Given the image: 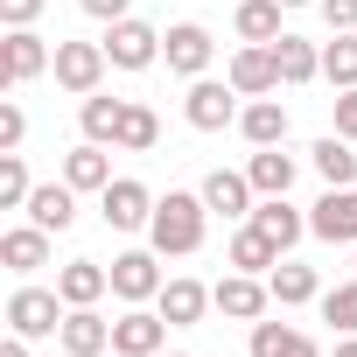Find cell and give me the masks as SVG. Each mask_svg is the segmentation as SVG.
<instances>
[{
    "mask_svg": "<svg viewBox=\"0 0 357 357\" xmlns=\"http://www.w3.org/2000/svg\"><path fill=\"white\" fill-rule=\"evenodd\" d=\"M204 218H211V204L204 197H183V190H168L161 204H154V218H147V238H154V252H197L204 245Z\"/></svg>",
    "mask_w": 357,
    "mask_h": 357,
    "instance_id": "1",
    "label": "cell"
},
{
    "mask_svg": "<svg viewBox=\"0 0 357 357\" xmlns=\"http://www.w3.org/2000/svg\"><path fill=\"white\" fill-rule=\"evenodd\" d=\"M63 308H70V301H63L56 287H15V294H8V329H15V336H56V329H63Z\"/></svg>",
    "mask_w": 357,
    "mask_h": 357,
    "instance_id": "2",
    "label": "cell"
},
{
    "mask_svg": "<svg viewBox=\"0 0 357 357\" xmlns=\"http://www.w3.org/2000/svg\"><path fill=\"white\" fill-rule=\"evenodd\" d=\"M183 112H190L197 133H225V126L238 119V84H231V77H225V84H218V77H197L190 98H183Z\"/></svg>",
    "mask_w": 357,
    "mask_h": 357,
    "instance_id": "3",
    "label": "cell"
},
{
    "mask_svg": "<svg viewBox=\"0 0 357 357\" xmlns=\"http://www.w3.org/2000/svg\"><path fill=\"white\" fill-rule=\"evenodd\" d=\"M105 63H112V56H105V43H56V63H50V70H56V84H63V91L91 98V91H98V77H105Z\"/></svg>",
    "mask_w": 357,
    "mask_h": 357,
    "instance_id": "4",
    "label": "cell"
},
{
    "mask_svg": "<svg viewBox=\"0 0 357 357\" xmlns=\"http://www.w3.org/2000/svg\"><path fill=\"white\" fill-rule=\"evenodd\" d=\"M112 350H119V357H161V350H168V315H161V308L147 315V308L133 301V308L112 322Z\"/></svg>",
    "mask_w": 357,
    "mask_h": 357,
    "instance_id": "5",
    "label": "cell"
},
{
    "mask_svg": "<svg viewBox=\"0 0 357 357\" xmlns=\"http://www.w3.org/2000/svg\"><path fill=\"white\" fill-rule=\"evenodd\" d=\"M98 211H105L112 231H140L154 218V197H147V183H133V175H112V183L98 190Z\"/></svg>",
    "mask_w": 357,
    "mask_h": 357,
    "instance_id": "6",
    "label": "cell"
},
{
    "mask_svg": "<svg viewBox=\"0 0 357 357\" xmlns=\"http://www.w3.org/2000/svg\"><path fill=\"white\" fill-rule=\"evenodd\" d=\"M308 231L329 238V245H357V183H350V190H329V197L308 211Z\"/></svg>",
    "mask_w": 357,
    "mask_h": 357,
    "instance_id": "7",
    "label": "cell"
},
{
    "mask_svg": "<svg viewBox=\"0 0 357 357\" xmlns=\"http://www.w3.org/2000/svg\"><path fill=\"white\" fill-rule=\"evenodd\" d=\"M56 56H50V43L36 36V29H8V50H0V77L8 84H29V77H43Z\"/></svg>",
    "mask_w": 357,
    "mask_h": 357,
    "instance_id": "8",
    "label": "cell"
},
{
    "mask_svg": "<svg viewBox=\"0 0 357 357\" xmlns=\"http://www.w3.org/2000/svg\"><path fill=\"white\" fill-rule=\"evenodd\" d=\"M105 56H112L119 70H147V63L161 56V36H154L147 22H133V15H126V22H112V36H105Z\"/></svg>",
    "mask_w": 357,
    "mask_h": 357,
    "instance_id": "9",
    "label": "cell"
},
{
    "mask_svg": "<svg viewBox=\"0 0 357 357\" xmlns=\"http://www.w3.org/2000/svg\"><path fill=\"white\" fill-rule=\"evenodd\" d=\"M105 273H112V294H119V301H154V294L168 287L161 266H154V252H119Z\"/></svg>",
    "mask_w": 357,
    "mask_h": 357,
    "instance_id": "10",
    "label": "cell"
},
{
    "mask_svg": "<svg viewBox=\"0 0 357 357\" xmlns=\"http://www.w3.org/2000/svg\"><path fill=\"white\" fill-rule=\"evenodd\" d=\"M161 56H168V70H175V77H204V70H211V29L175 22V29H168V43H161Z\"/></svg>",
    "mask_w": 357,
    "mask_h": 357,
    "instance_id": "11",
    "label": "cell"
},
{
    "mask_svg": "<svg viewBox=\"0 0 357 357\" xmlns=\"http://www.w3.org/2000/svg\"><path fill=\"white\" fill-rule=\"evenodd\" d=\"M231 84H238V98H266V91L280 84V63H273V43H245V50L231 56Z\"/></svg>",
    "mask_w": 357,
    "mask_h": 357,
    "instance_id": "12",
    "label": "cell"
},
{
    "mask_svg": "<svg viewBox=\"0 0 357 357\" xmlns=\"http://www.w3.org/2000/svg\"><path fill=\"white\" fill-rule=\"evenodd\" d=\"M56 343H63L70 357H105V350H112V322H105L98 308H70L63 329H56Z\"/></svg>",
    "mask_w": 357,
    "mask_h": 357,
    "instance_id": "13",
    "label": "cell"
},
{
    "mask_svg": "<svg viewBox=\"0 0 357 357\" xmlns=\"http://www.w3.org/2000/svg\"><path fill=\"white\" fill-rule=\"evenodd\" d=\"M211 294H218V308H225L231 322H252V315L273 301V287H259V273H225Z\"/></svg>",
    "mask_w": 357,
    "mask_h": 357,
    "instance_id": "14",
    "label": "cell"
},
{
    "mask_svg": "<svg viewBox=\"0 0 357 357\" xmlns=\"http://www.w3.org/2000/svg\"><path fill=\"white\" fill-rule=\"evenodd\" d=\"M204 204H211L218 218H252V175L211 168V175H204Z\"/></svg>",
    "mask_w": 357,
    "mask_h": 357,
    "instance_id": "15",
    "label": "cell"
},
{
    "mask_svg": "<svg viewBox=\"0 0 357 357\" xmlns=\"http://www.w3.org/2000/svg\"><path fill=\"white\" fill-rule=\"evenodd\" d=\"M50 238H56V231H43V225H15L8 238H0V266H15V273L50 266Z\"/></svg>",
    "mask_w": 357,
    "mask_h": 357,
    "instance_id": "16",
    "label": "cell"
},
{
    "mask_svg": "<svg viewBox=\"0 0 357 357\" xmlns=\"http://www.w3.org/2000/svg\"><path fill=\"white\" fill-rule=\"evenodd\" d=\"M154 301H161L168 329H190V322H204V308H211L218 294H211V287H197V280H168V287H161Z\"/></svg>",
    "mask_w": 357,
    "mask_h": 357,
    "instance_id": "17",
    "label": "cell"
},
{
    "mask_svg": "<svg viewBox=\"0 0 357 357\" xmlns=\"http://www.w3.org/2000/svg\"><path fill=\"white\" fill-rule=\"evenodd\" d=\"M29 218H36L43 231H70V225H77V190H70V183H43V190L29 197Z\"/></svg>",
    "mask_w": 357,
    "mask_h": 357,
    "instance_id": "18",
    "label": "cell"
},
{
    "mask_svg": "<svg viewBox=\"0 0 357 357\" xmlns=\"http://www.w3.org/2000/svg\"><path fill=\"white\" fill-rule=\"evenodd\" d=\"M105 287H112V273H105L98 259H70V266L56 273V294H63L70 308H91V301H98Z\"/></svg>",
    "mask_w": 357,
    "mask_h": 357,
    "instance_id": "19",
    "label": "cell"
},
{
    "mask_svg": "<svg viewBox=\"0 0 357 357\" xmlns=\"http://www.w3.org/2000/svg\"><path fill=\"white\" fill-rule=\"evenodd\" d=\"M126 105H133V98H98V91H91V98L77 105V119H84V140H98V147L112 140V147H119V126H126Z\"/></svg>",
    "mask_w": 357,
    "mask_h": 357,
    "instance_id": "20",
    "label": "cell"
},
{
    "mask_svg": "<svg viewBox=\"0 0 357 357\" xmlns=\"http://www.w3.org/2000/svg\"><path fill=\"white\" fill-rule=\"evenodd\" d=\"M238 126H245L252 147H280V140H287V105H280V98H252V105L238 112Z\"/></svg>",
    "mask_w": 357,
    "mask_h": 357,
    "instance_id": "21",
    "label": "cell"
},
{
    "mask_svg": "<svg viewBox=\"0 0 357 357\" xmlns=\"http://www.w3.org/2000/svg\"><path fill=\"white\" fill-rule=\"evenodd\" d=\"M252 225H259V231H266V238H273L280 252H287V245H294V238L308 231V218H301V211H294L287 197H266V204H252Z\"/></svg>",
    "mask_w": 357,
    "mask_h": 357,
    "instance_id": "22",
    "label": "cell"
},
{
    "mask_svg": "<svg viewBox=\"0 0 357 357\" xmlns=\"http://www.w3.org/2000/svg\"><path fill=\"white\" fill-rule=\"evenodd\" d=\"M63 183H70V190H105V183H112V161H105L98 140H84V147L63 154Z\"/></svg>",
    "mask_w": 357,
    "mask_h": 357,
    "instance_id": "23",
    "label": "cell"
},
{
    "mask_svg": "<svg viewBox=\"0 0 357 357\" xmlns=\"http://www.w3.org/2000/svg\"><path fill=\"white\" fill-rule=\"evenodd\" d=\"M245 175H252V190H259V197H287V190H294V154L259 147V154L245 161Z\"/></svg>",
    "mask_w": 357,
    "mask_h": 357,
    "instance_id": "24",
    "label": "cell"
},
{
    "mask_svg": "<svg viewBox=\"0 0 357 357\" xmlns=\"http://www.w3.org/2000/svg\"><path fill=\"white\" fill-rule=\"evenodd\" d=\"M273 63H280V84H308V77H322V50L301 43V36H280V43H273Z\"/></svg>",
    "mask_w": 357,
    "mask_h": 357,
    "instance_id": "25",
    "label": "cell"
},
{
    "mask_svg": "<svg viewBox=\"0 0 357 357\" xmlns=\"http://www.w3.org/2000/svg\"><path fill=\"white\" fill-rule=\"evenodd\" d=\"M266 287H273V301H280V308H301V301H315V294H322L315 266H294V259H280V266L266 273Z\"/></svg>",
    "mask_w": 357,
    "mask_h": 357,
    "instance_id": "26",
    "label": "cell"
},
{
    "mask_svg": "<svg viewBox=\"0 0 357 357\" xmlns=\"http://www.w3.org/2000/svg\"><path fill=\"white\" fill-rule=\"evenodd\" d=\"M315 175H322L329 190H350V183H357V154H350V140H343V133L315 140Z\"/></svg>",
    "mask_w": 357,
    "mask_h": 357,
    "instance_id": "27",
    "label": "cell"
},
{
    "mask_svg": "<svg viewBox=\"0 0 357 357\" xmlns=\"http://www.w3.org/2000/svg\"><path fill=\"white\" fill-rule=\"evenodd\" d=\"M231 266H238V273H273V266H280V245H273L259 225H245V231L231 238Z\"/></svg>",
    "mask_w": 357,
    "mask_h": 357,
    "instance_id": "28",
    "label": "cell"
},
{
    "mask_svg": "<svg viewBox=\"0 0 357 357\" xmlns=\"http://www.w3.org/2000/svg\"><path fill=\"white\" fill-rule=\"evenodd\" d=\"M252 357H322L301 329H287V322H259L252 329Z\"/></svg>",
    "mask_w": 357,
    "mask_h": 357,
    "instance_id": "29",
    "label": "cell"
},
{
    "mask_svg": "<svg viewBox=\"0 0 357 357\" xmlns=\"http://www.w3.org/2000/svg\"><path fill=\"white\" fill-rule=\"evenodd\" d=\"M238 36L245 43H280L287 29H280V0H245L238 8Z\"/></svg>",
    "mask_w": 357,
    "mask_h": 357,
    "instance_id": "30",
    "label": "cell"
},
{
    "mask_svg": "<svg viewBox=\"0 0 357 357\" xmlns=\"http://www.w3.org/2000/svg\"><path fill=\"white\" fill-rule=\"evenodd\" d=\"M154 140H161V119H154L147 105H126V126H119V147H126V154H154Z\"/></svg>",
    "mask_w": 357,
    "mask_h": 357,
    "instance_id": "31",
    "label": "cell"
},
{
    "mask_svg": "<svg viewBox=\"0 0 357 357\" xmlns=\"http://www.w3.org/2000/svg\"><path fill=\"white\" fill-rule=\"evenodd\" d=\"M322 77H329L336 91H350V84H357V36H336V43L322 50Z\"/></svg>",
    "mask_w": 357,
    "mask_h": 357,
    "instance_id": "32",
    "label": "cell"
},
{
    "mask_svg": "<svg viewBox=\"0 0 357 357\" xmlns=\"http://www.w3.org/2000/svg\"><path fill=\"white\" fill-rule=\"evenodd\" d=\"M29 197H36V183H29L22 154H0V211H22Z\"/></svg>",
    "mask_w": 357,
    "mask_h": 357,
    "instance_id": "33",
    "label": "cell"
},
{
    "mask_svg": "<svg viewBox=\"0 0 357 357\" xmlns=\"http://www.w3.org/2000/svg\"><path fill=\"white\" fill-rule=\"evenodd\" d=\"M322 322H336V329H350V336H357V273H350L343 287H329V294H322Z\"/></svg>",
    "mask_w": 357,
    "mask_h": 357,
    "instance_id": "34",
    "label": "cell"
},
{
    "mask_svg": "<svg viewBox=\"0 0 357 357\" xmlns=\"http://www.w3.org/2000/svg\"><path fill=\"white\" fill-rule=\"evenodd\" d=\"M29 140V119H22V105H0V154H15Z\"/></svg>",
    "mask_w": 357,
    "mask_h": 357,
    "instance_id": "35",
    "label": "cell"
},
{
    "mask_svg": "<svg viewBox=\"0 0 357 357\" xmlns=\"http://www.w3.org/2000/svg\"><path fill=\"white\" fill-rule=\"evenodd\" d=\"M315 8H322V22L336 36H357V0H315Z\"/></svg>",
    "mask_w": 357,
    "mask_h": 357,
    "instance_id": "36",
    "label": "cell"
},
{
    "mask_svg": "<svg viewBox=\"0 0 357 357\" xmlns=\"http://www.w3.org/2000/svg\"><path fill=\"white\" fill-rule=\"evenodd\" d=\"M336 133H343V140H357V84H350V91H336Z\"/></svg>",
    "mask_w": 357,
    "mask_h": 357,
    "instance_id": "37",
    "label": "cell"
},
{
    "mask_svg": "<svg viewBox=\"0 0 357 357\" xmlns=\"http://www.w3.org/2000/svg\"><path fill=\"white\" fill-rule=\"evenodd\" d=\"M43 15V0H0V22H8V29H29Z\"/></svg>",
    "mask_w": 357,
    "mask_h": 357,
    "instance_id": "38",
    "label": "cell"
},
{
    "mask_svg": "<svg viewBox=\"0 0 357 357\" xmlns=\"http://www.w3.org/2000/svg\"><path fill=\"white\" fill-rule=\"evenodd\" d=\"M126 8H133V0H84L91 22H126Z\"/></svg>",
    "mask_w": 357,
    "mask_h": 357,
    "instance_id": "39",
    "label": "cell"
},
{
    "mask_svg": "<svg viewBox=\"0 0 357 357\" xmlns=\"http://www.w3.org/2000/svg\"><path fill=\"white\" fill-rule=\"evenodd\" d=\"M0 357H29V336H8V343H0Z\"/></svg>",
    "mask_w": 357,
    "mask_h": 357,
    "instance_id": "40",
    "label": "cell"
},
{
    "mask_svg": "<svg viewBox=\"0 0 357 357\" xmlns=\"http://www.w3.org/2000/svg\"><path fill=\"white\" fill-rule=\"evenodd\" d=\"M336 357H357V336H350V343H336Z\"/></svg>",
    "mask_w": 357,
    "mask_h": 357,
    "instance_id": "41",
    "label": "cell"
},
{
    "mask_svg": "<svg viewBox=\"0 0 357 357\" xmlns=\"http://www.w3.org/2000/svg\"><path fill=\"white\" fill-rule=\"evenodd\" d=\"M280 8H315V0H280Z\"/></svg>",
    "mask_w": 357,
    "mask_h": 357,
    "instance_id": "42",
    "label": "cell"
},
{
    "mask_svg": "<svg viewBox=\"0 0 357 357\" xmlns=\"http://www.w3.org/2000/svg\"><path fill=\"white\" fill-rule=\"evenodd\" d=\"M161 357H168V350H161ZM175 357H183V350H175Z\"/></svg>",
    "mask_w": 357,
    "mask_h": 357,
    "instance_id": "43",
    "label": "cell"
},
{
    "mask_svg": "<svg viewBox=\"0 0 357 357\" xmlns=\"http://www.w3.org/2000/svg\"><path fill=\"white\" fill-rule=\"evenodd\" d=\"M112 357H119V350H112Z\"/></svg>",
    "mask_w": 357,
    "mask_h": 357,
    "instance_id": "44",
    "label": "cell"
}]
</instances>
